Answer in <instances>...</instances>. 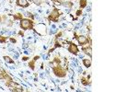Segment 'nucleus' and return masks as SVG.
I'll return each mask as SVG.
<instances>
[{"label":"nucleus","instance_id":"f257e3e1","mask_svg":"<svg viewBox=\"0 0 138 92\" xmlns=\"http://www.w3.org/2000/svg\"><path fill=\"white\" fill-rule=\"evenodd\" d=\"M19 26L20 28L24 30V31H29V30H33L34 27V22L33 20L31 19H26V18H23L22 19L19 20Z\"/></svg>","mask_w":138,"mask_h":92},{"label":"nucleus","instance_id":"f03ea898","mask_svg":"<svg viewBox=\"0 0 138 92\" xmlns=\"http://www.w3.org/2000/svg\"><path fill=\"white\" fill-rule=\"evenodd\" d=\"M53 73L57 77L62 78V77H65L66 76V70L64 67H62L60 65H57L53 66Z\"/></svg>","mask_w":138,"mask_h":92},{"label":"nucleus","instance_id":"7ed1b4c3","mask_svg":"<svg viewBox=\"0 0 138 92\" xmlns=\"http://www.w3.org/2000/svg\"><path fill=\"white\" fill-rule=\"evenodd\" d=\"M61 11L58 9L57 8H55V7H54V9L52 10V12H51V14L49 15V17H48V20L49 21H53V22H58V19H59V17L61 16Z\"/></svg>","mask_w":138,"mask_h":92},{"label":"nucleus","instance_id":"20e7f679","mask_svg":"<svg viewBox=\"0 0 138 92\" xmlns=\"http://www.w3.org/2000/svg\"><path fill=\"white\" fill-rule=\"evenodd\" d=\"M75 35V38L77 40V42H78V44L80 46H84L85 44H88V42L91 41V39L89 38V37H86L84 35H77V33H74Z\"/></svg>","mask_w":138,"mask_h":92},{"label":"nucleus","instance_id":"39448f33","mask_svg":"<svg viewBox=\"0 0 138 92\" xmlns=\"http://www.w3.org/2000/svg\"><path fill=\"white\" fill-rule=\"evenodd\" d=\"M68 43H69V47H68L69 53H71L74 55H77L79 50H78V47H77V44H75L74 42H69Z\"/></svg>","mask_w":138,"mask_h":92},{"label":"nucleus","instance_id":"423d86ee","mask_svg":"<svg viewBox=\"0 0 138 92\" xmlns=\"http://www.w3.org/2000/svg\"><path fill=\"white\" fill-rule=\"evenodd\" d=\"M92 42H89V45L88 44V46H82V52L84 53L85 54H88L89 58L92 57V46H91Z\"/></svg>","mask_w":138,"mask_h":92},{"label":"nucleus","instance_id":"0eeeda50","mask_svg":"<svg viewBox=\"0 0 138 92\" xmlns=\"http://www.w3.org/2000/svg\"><path fill=\"white\" fill-rule=\"evenodd\" d=\"M16 5L18 7H21V8H29L30 7V2L28 0H17Z\"/></svg>","mask_w":138,"mask_h":92},{"label":"nucleus","instance_id":"6e6552de","mask_svg":"<svg viewBox=\"0 0 138 92\" xmlns=\"http://www.w3.org/2000/svg\"><path fill=\"white\" fill-rule=\"evenodd\" d=\"M0 79H7V80H12L11 77L8 75L5 70L1 69L0 70Z\"/></svg>","mask_w":138,"mask_h":92},{"label":"nucleus","instance_id":"1a4fd4ad","mask_svg":"<svg viewBox=\"0 0 138 92\" xmlns=\"http://www.w3.org/2000/svg\"><path fill=\"white\" fill-rule=\"evenodd\" d=\"M6 86H8V87H9V88H21V86H20V85L14 82L13 80H8V82H6Z\"/></svg>","mask_w":138,"mask_h":92},{"label":"nucleus","instance_id":"9d476101","mask_svg":"<svg viewBox=\"0 0 138 92\" xmlns=\"http://www.w3.org/2000/svg\"><path fill=\"white\" fill-rule=\"evenodd\" d=\"M39 59H40V55H36V56L33 57V59H32L31 61L29 62V66H30V68H31V70H34L35 69V63H36V61L39 60Z\"/></svg>","mask_w":138,"mask_h":92},{"label":"nucleus","instance_id":"9b49d317","mask_svg":"<svg viewBox=\"0 0 138 92\" xmlns=\"http://www.w3.org/2000/svg\"><path fill=\"white\" fill-rule=\"evenodd\" d=\"M83 62V65H84L85 67H87V68H89L90 66H91V59H83L82 60Z\"/></svg>","mask_w":138,"mask_h":92},{"label":"nucleus","instance_id":"f8f14e48","mask_svg":"<svg viewBox=\"0 0 138 92\" xmlns=\"http://www.w3.org/2000/svg\"><path fill=\"white\" fill-rule=\"evenodd\" d=\"M3 59H4L5 62H6V63H8V64H15V61H14L13 59H11L9 56L5 55V56H3Z\"/></svg>","mask_w":138,"mask_h":92},{"label":"nucleus","instance_id":"ddd939ff","mask_svg":"<svg viewBox=\"0 0 138 92\" xmlns=\"http://www.w3.org/2000/svg\"><path fill=\"white\" fill-rule=\"evenodd\" d=\"M87 6H88V1H87V0H80V1H79V7H80V9L87 8Z\"/></svg>","mask_w":138,"mask_h":92},{"label":"nucleus","instance_id":"4468645a","mask_svg":"<svg viewBox=\"0 0 138 92\" xmlns=\"http://www.w3.org/2000/svg\"><path fill=\"white\" fill-rule=\"evenodd\" d=\"M12 18L14 20H20V19H23V15L20 14V13H18V14H15V15H11Z\"/></svg>","mask_w":138,"mask_h":92},{"label":"nucleus","instance_id":"2eb2a0df","mask_svg":"<svg viewBox=\"0 0 138 92\" xmlns=\"http://www.w3.org/2000/svg\"><path fill=\"white\" fill-rule=\"evenodd\" d=\"M62 6H65V8H71L73 7V3L72 2H62Z\"/></svg>","mask_w":138,"mask_h":92},{"label":"nucleus","instance_id":"dca6fc26","mask_svg":"<svg viewBox=\"0 0 138 92\" xmlns=\"http://www.w3.org/2000/svg\"><path fill=\"white\" fill-rule=\"evenodd\" d=\"M81 83L84 86H88V85L90 84V82H88V79H86L85 77H81Z\"/></svg>","mask_w":138,"mask_h":92},{"label":"nucleus","instance_id":"f3484780","mask_svg":"<svg viewBox=\"0 0 138 92\" xmlns=\"http://www.w3.org/2000/svg\"><path fill=\"white\" fill-rule=\"evenodd\" d=\"M46 0H32V2L34 3L35 5H37V6H40V5H42L43 2H45Z\"/></svg>","mask_w":138,"mask_h":92},{"label":"nucleus","instance_id":"a211bd4d","mask_svg":"<svg viewBox=\"0 0 138 92\" xmlns=\"http://www.w3.org/2000/svg\"><path fill=\"white\" fill-rule=\"evenodd\" d=\"M8 41V37L5 36H0V43H6Z\"/></svg>","mask_w":138,"mask_h":92},{"label":"nucleus","instance_id":"6ab92c4d","mask_svg":"<svg viewBox=\"0 0 138 92\" xmlns=\"http://www.w3.org/2000/svg\"><path fill=\"white\" fill-rule=\"evenodd\" d=\"M62 44H60L59 43V42H58V40H55V42H54V49H56V48H58V47H62Z\"/></svg>","mask_w":138,"mask_h":92},{"label":"nucleus","instance_id":"aec40b11","mask_svg":"<svg viewBox=\"0 0 138 92\" xmlns=\"http://www.w3.org/2000/svg\"><path fill=\"white\" fill-rule=\"evenodd\" d=\"M53 63H55L56 65H60V63H61V60H60V58H58V57H55L54 58V60Z\"/></svg>","mask_w":138,"mask_h":92},{"label":"nucleus","instance_id":"412c9836","mask_svg":"<svg viewBox=\"0 0 138 92\" xmlns=\"http://www.w3.org/2000/svg\"><path fill=\"white\" fill-rule=\"evenodd\" d=\"M76 15H77V17H79V16L82 15V9H78V10H77V12H76Z\"/></svg>","mask_w":138,"mask_h":92},{"label":"nucleus","instance_id":"4be33fe9","mask_svg":"<svg viewBox=\"0 0 138 92\" xmlns=\"http://www.w3.org/2000/svg\"><path fill=\"white\" fill-rule=\"evenodd\" d=\"M62 35H63V32H62V31H60V32H59L58 34L55 35V40H58V39H59V38H60V37H61Z\"/></svg>","mask_w":138,"mask_h":92},{"label":"nucleus","instance_id":"5701e85b","mask_svg":"<svg viewBox=\"0 0 138 92\" xmlns=\"http://www.w3.org/2000/svg\"><path fill=\"white\" fill-rule=\"evenodd\" d=\"M9 41H10L12 43H16V42H17V40H16V39H14V38H12V37H10V38H9Z\"/></svg>","mask_w":138,"mask_h":92},{"label":"nucleus","instance_id":"b1692460","mask_svg":"<svg viewBox=\"0 0 138 92\" xmlns=\"http://www.w3.org/2000/svg\"><path fill=\"white\" fill-rule=\"evenodd\" d=\"M30 58L28 57V56H24V57H22V61L23 62H26V61H28Z\"/></svg>","mask_w":138,"mask_h":92},{"label":"nucleus","instance_id":"393cba45","mask_svg":"<svg viewBox=\"0 0 138 92\" xmlns=\"http://www.w3.org/2000/svg\"><path fill=\"white\" fill-rule=\"evenodd\" d=\"M28 16H29V17L31 18V19H32V20L34 19V17H33V15H32L31 13H28Z\"/></svg>","mask_w":138,"mask_h":92},{"label":"nucleus","instance_id":"a878e982","mask_svg":"<svg viewBox=\"0 0 138 92\" xmlns=\"http://www.w3.org/2000/svg\"><path fill=\"white\" fill-rule=\"evenodd\" d=\"M19 35H20V36H22V37H23V36H24V32H23L22 31H19Z\"/></svg>","mask_w":138,"mask_h":92},{"label":"nucleus","instance_id":"bb28decb","mask_svg":"<svg viewBox=\"0 0 138 92\" xmlns=\"http://www.w3.org/2000/svg\"><path fill=\"white\" fill-rule=\"evenodd\" d=\"M0 22L2 23V17H1V16H0Z\"/></svg>","mask_w":138,"mask_h":92}]
</instances>
